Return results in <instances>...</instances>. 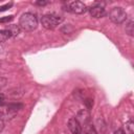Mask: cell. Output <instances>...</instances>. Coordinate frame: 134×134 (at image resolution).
I'll return each instance as SVG.
<instances>
[{
  "instance_id": "6da1fadb",
  "label": "cell",
  "mask_w": 134,
  "mask_h": 134,
  "mask_svg": "<svg viewBox=\"0 0 134 134\" xmlns=\"http://www.w3.org/2000/svg\"><path fill=\"white\" fill-rule=\"evenodd\" d=\"M38 26V19L31 13H24L19 19V27L25 31H31Z\"/></svg>"
},
{
  "instance_id": "7a4b0ae2",
  "label": "cell",
  "mask_w": 134,
  "mask_h": 134,
  "mask_svg": "<svg viewBox=\"0 0 134 134\" xmlns=\"http://www.w3.org/2000/svg\"><path fill=\"white\" fill-rule=\"evenodd\" d=\"M63 21V18L61 16H57V15H44L41 18V23L42 26L46 29H53L55 28L58 25H60Z\"/></svg>"
},
{
  "instance_id": "3957f363",
  "label": "cell",
  "mask_w": 134,
  "mask_h": 134,
  "mask_svg": "<svg viewBox=\"0 0 134 134\" xmlns=\"http://www.w3.org/2000/svg\"><path fill=\"white\" fill-rule=\"evenodd\" d=\"M110 20L115 24H121L127 20V13L122 7H113L109 12Z\"/></svg>"
},
{
  "instance_id": "277c9868",
  "label": "cell",
  "mask_w": 134,
  "mask_h": 134,
  "mask_svg": "<svg viewBox=\"0 0 134 134\" xmlns=\"http://www.w3.org/2000/svg\"><path fill=\"white\" fill-rule=\"evenodd\" d=\"M67 7H68L67 8L68 12H71L73 14H79V15L84 14L88 9L87 6H86V4L83 3L82 1H73V2H70Z\"/></svg>"
},
{
  "instance_id": "5b68a950",
  "label": "cell",
  "mask_w": 134,
  "mask_h": 134,
  "mask_svg": "<svg viewBox=\"0 0 134 134\" xmlns=\"http://www.w3.org/2000/svg\"><path fill=\"white\" fill-rule=\"evenodd\" d=\"M88 9H89V13H90L91 17L96 18V19L97 18H102V17H104L106 15V10H105L104 6L100 5V3H95L94 5H92Z\"/></svg>"
},
{
  "instance_id": "8992f818",
  "label": "cell",
  "mask_w": 134,
  "mask_h": 134,
  "mask_svg": "<svg viewBox=\"0 0 134 134\" xmlns=\"http://www.w3.org/2000/svg\"><path fill=\"white\" fill-rule=\"evenodd\" d=\"M90 117H91V115H90L89 110H87V109H83V110H80V111L77 112L75 119L81 124V126H82V125L85 126V125L89 124V121H90Z\"/></svg>"
},
{
  "instance_id": "52a82bcc",
  "label": "cell",
  "mask_w": 134,
  "mask_h": 134,
  "mask_svg": "<svg viewBox=\"0 0 134 134\" xmlns=\"http://www.w3.org/2000/svg\"><path fill=\"white\" fill-rule=\"evenodd\" d=\"M68 129L72 134H81L82 133V126L75 119V117H71L68 120Z\"/></svg>"
},
{
  "instance_id": "ba28073f",
  "label": "cell",
  "mask_w": 134,
  "mask_h": 134,
  "mask_svg": "<svg viewBox=\"0 0 134 134\" xmlns=\"http://www.w3.org/2000/svg\"><path fill=\"white\" fill-rule=\"evenodd\" d=\"M6 108H7L6 109L7 112H12L13 114H16V112L23 109V104H21V103H10L6 106Z\"/></svg>"
},
{
  "instance_id": "9c48e42d",
  "label": "cell",
  "mask_w": 134,
  "mask_h": 134,
  "mask_svg": "<svg viewBox=\"0 0 134 134\" xmlns=\"http://www.w3.org/2000/svg\"><path fill=\"white\" fill-rule=\"evenodd\" d=\"M12 37L13 36H12V34H10L9 30H7V29H1L0 30V43L7 41Z\"/></svg>"
},
{
  "instance_id": "30bf717a",
  "label": "cell",
  "mask_w": 134,
  "mask_h": 134,
  "mask_svg": "<svg viewBox=\"0 0 134 134\" xmlns=\"http://www.w3.org/2000/svg\"><path fill=\"white\" fill-rule=\"evenodd\" d=\"M6 29L10 31V34H12L13 37H16V36H18V35L20 34V27H19V25H14V24H13V25L7 26Z\"/></svg>"
},
{
  "instance_id": "8fae6325",
  "label": "cell",
  "mask_w": 134,
  "mask_h": 134,
  "mask_svg": "<svg viewBox=\"0 0 134 134\" xmlns=\"http://www.w3.org/2000/svg\"><path fill=\"white\" fill-rule=\"evenodd\" d=\"M84 134H97V132H96L94 126L87 124L84 126Z\"/></svg>"
},
{
  "instance_id": "7c38bea8",
  "label": "cell",
  "mask_w": 134,
  "mask_h": 134,
  "mask_svg": "<svg viewBox=\"0 0 134 134\" xmlns=\"http://www.w3.org/2000/svg\"><path fill=\"white\" fill-rule=\"evenodd\" d=\"M126 32L129 36H133L134 35V22L130 21L127 25H126Z\"/></svg>"
},
{
  "instance_id": "4fadbf2b",
  "label": "cell",
  "mask_w": 134,
  "mask_h": 134,
  "mask_svg": "<svg viewBox=\"0 0 134 134\" xmlns=\"http://www.w3.org/2000/svg\"><path fill=\"white\" fill-rule=\"evenodd\" d=\"M126 130L128 134H134V122L132 120H129L126 122Z\"/></svg>"
},
{
  "instance_id": "5bb4252c",
  "label": "cell",
  "mask_w": 134,
  "mask_h": 134,
  "mask_svg": "<svg viewBox=\"0 0 134 134\" xmlns=\"http://www.w3.org/2000/svg\"><path fill=\"white\" fill-rule=\"evenodd\" d=\"M84 105H85V107H86L87 110L92 109V107H93V99L92 98H86L84 100Z\"/></svg>"
},
{
  "instance_id": "9a60e30c",
  "label": "cell",
  "mask_w": 134,
  "mask_h": 134,
  "mask_svg": "<svg viewBox=\"0 0 134 134\" xmlns=\"http://www.w3.org/2000/svg\"><path fill=\"white\" fill-rule=\"evenodd\" d=\"M13 19H14V16H5V17H3V18H0V23H8V22H10V21H13Z\"/></svg>"
},
{
  "instance_id": "2e32d148",
  "label": "cell",
  "mask_w": 134,
  "mask_h": 134,
  "mask_svg": "<svg viewBox=\"0 0 134 134\" xmlns=\"http://www.w3.org/2000/svg\"><path fill=\"white\" fill-rule=\"evenodd\" d=\"M12 6H13V2H9V3H6L4 5H1L0 6V12H4L6 9H9Z\"/></svg>"
},
{
  "instance_id": "e0dca14e",
  "label": "cell",
  "mask_w": 134,
  "mask_h": 134,
  "mask_svg": "<svg viewBox=\"0 0 134 134\" xmlns=\"http://www.w3.org/2000/svg\"><path fill=\"white\" fill-rule=\"evenodd\" d=\"M35 4H36V5H40V6H44V5L48 4V1H43V0L41 1V0H39V1H36Z\"/></svg>"
},
{
  "instance_id": "ac0fdd59",
  "label": "cell",
  "mask_w": 134,
  "mask_h": 134,
  "mask_svg": "<svg viewBox=\"0 0 134 134\" xmlns=\"http://www.w3.org/2000/svg\"><path fill=\"white\" fill-rule=\"evenodd\" d=\"M6 80L5 79H3V77H0V89L2 88V87H4L5 86V84H6Z\"/></svg>"
},
{
  "instance_id": "d6986e66",
  "label": "cell",
  "mask_w": 134,
  "mask_h": 134,
  "mask_svg": "<svg viewBox=\"0 0 134 134\" xmlns=\"http://www.w3.org/2000/svg\"><path fill=\"white\" fill-rule=\"evenodd\" d=\"M114 134H126V132H125L122 129H117V130L114 132Z\"/></svg>"
},
{
  "instance_id": "ffe728a7",
  "label": "cell",
  "mask_w": 134,
  "mask_h": 134,
  "mask_svg": "<svg viewBox=\"0 0 134 134\" xmlns=\"http://www.w3.org/2000/svg\"><path fill=\"white\" fill-rule=\"evenodd\" d=\"M3 128H4V122H3V120H2V119H0V133L2 132Z\"/></svg>"
},
{
  "instance_id": "44dd1931",
  "label": "cell",
  "mask_w": 134,
  "mask_h": 134,
  "mask_svg": "<svg viewBox=\"0 0 134 134\" xmlns=\"http://www.w3.org/2000/svg\"><path fill=\"white\" fill-rule=\"evenodd\" d=\"M4 98H5L4 94H3V93H0V104H2V103L4 102Z\"/></svg>"
},
{
  "instance_id": "7402d4cb",
  "label": "cell",
  "mask_w": 134,
  "mask_h": 134,
  "mask_svg": "<svg viewBox=\"0 0 134 134\" xmlns=\"http://www.w3.org/2000/svg\"><path fill=\"white\" fill-rule=\"evenodd\" d=\"M102 134H106V133H102Z\"/></svg>"
}]
</instances>
